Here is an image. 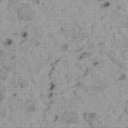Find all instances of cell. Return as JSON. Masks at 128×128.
Wrapping results in <instances>:
<instances>
[{
	"label": "cell",
	"mask_w": 128,
	"mask_h": 128,
	"mask_svg": "<svg viewBox=\"0 0 128 128\" xmlns=\"http://www.w3.org/2000/svg\"><path fill=\"white\" fill-rule=\"evenodd\" d=\"M17 17L22 21H29L32 20L35 17V12L30 5L21 3V6L16 11Z\"/></svg>",
	"instance_id": "6da1fadb"
},
{
	"label": "cell",
	"mask_w": 128,
	"mask_h": 128,
	"mask_svg": "<svg viewBox=\"0 0 128 128\" xmlns=\"http://www.w3.org/2000/svg\"><path fill=\"white\" fill-rule=\"evenodd\" d=\"M61 121L68 124H75L79 122L78 115L73 111H66L61 115Z\"/></svg>",
	"instance_id": "7a4b0ae2"
},
{
	"label": "cell",
	"mask_w": 128,
	"mask_h": 128,
	"mask_svg": "<svg viewBox=\"0 0 128 128\" xmlns=\"http://www.w3.org/2000/svg\"><path fill=\"white\" fill-rule=\"evenodd\" d=\"M84 118L86 121L89 122L91 126L94 127H100L102 126L100 125V122H99V117L96 114L93 112H86L84 114Z\"/></svg>",
	"instance_id": "3957f363"
},
{
	"label": "cell",
	"mask_w": 128,
	"mask_h": 128,
	"mask_svg": "<svg viewBox=\"0 0 128 128\" xmlns=\"http://www.w3.org/2000/svg\"><path fill=\"white\" fill-rule=\"evenodd\" d=\"M108 87V83L106 81L99 80H96L91 86V90L94 92H100L102 91Z\"/></svg>",
	"instance_id": "277c9868"
},
{
	"label": "cell",
	"mask_w": 128,
	"mask_h": 128,
	"mask_svg": "<svg viewBox=\"0 0 128 128\" xmlns=\"http://www.w3.org/2000/svg\"><path fill=\"white\" fill-rule=\"evenodd\" d=\"M23 111L26 113H31L36 110V102L32 99L28 100L24 103H23L21 106Z\"/></svg>",
	"instance_id": "5b68a950"
},
{
	"label": "cell",
	"mask_w": 128,
	"mask_h": 128,
	"mask_svg": "<svg viewBox=\"0 0 128 128\" xmlns=\"http://www.w3.org/2000/svg\"><path fill=\"white\" fill-rule=\"evenodd\" d=\"M12 83L14 85V86L17 88H24L28 85V82H26V80L20 75H16L13 78Z\"/></svg>",
	"instance_id": "8992f818"
},
{
	"label": "cell",
	"mask_w": 128,
	"mask_h": 128,
	"mask_svg": "<svg viewBox=\"0 0 128 128\" xmlns=\"http://www.w3.org/2000/svg\"><path fill=\"white\" fill-rule=\"evenodd\" d=\"M8 77L7 70L4 68L3 70H0V81L5 80Z\"/></svg>",
	"instance_id": "52a82bcc"
},
{
	"label": "cell",
	"mask_w": 128,
	"mask_h": 128,
	"mask_svg": "<svg viewBox=\"0 0 128 128\" xmlns=\"http://www.w3.org/2000/svg\"><path fill=\"white\" fill-rule=\"evenodd\" d=\"M4 99V92H0V104L1 103V102Z\"/></svg>",
	"instance_id": "ba28073f"
},
{
	"label": "cell",
	"mask_w": 128,
	"mask_h": 128,
	"mask_svg": "<svg viewBox=\"0 0 128 128\" xmlns=\"http://www.w3.org/2000/svg\"><path fill=\"white\" fill-rule=\"evenodd\" d=\"M31 1H32V2H34V3L35 4H38L39 2H40V0H31Z\"/></svg>",
	"instance_id": "9c48e42d"
}]
</instances>
